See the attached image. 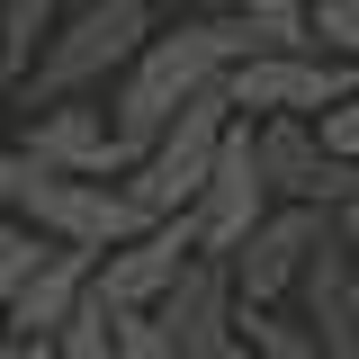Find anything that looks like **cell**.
<instances>
[{"instance_id":"6da1fadb","label":"cell","mask_w":359,"mask_h":359,"mask_svg":"<svg viewBox=\"0 0 359 359\" xmlns=\"http://www.w3.org/2000/svg\"><path fill=\"white\" fill-rule=\"evenodd\" d=\"M243 54H261V27L243 9H180V18H153V36L126 54V72L108 81V126L144 144V135L171 117L180 99L216 90Z\"/></svg>"},{"instance_id":"7a4b0ae2","label":"cell","mask_w":359,"mask_h":359,"mask_svg":"<svg viewBox=\"0 0 359 359\" xmlns=\"http://www.w3.org/2000/svg\"><path fill=\"white\" fill-rule=\"evenodd\" d=\"M153 36V9L144 0H90V9H72L63 27H45L36 63H27V99H72V90H108L117 72H126V54Z\"/></svg>"},{"instance_id":"3957f363","label":"cell","mask_w":359,"mask_h":359,"mask_svg":"<svg viewBox=\"0 0 359 359\" xmlns=\"http://www.w3.org/2000/svg\"><path fill=\"white\" fill-rule=\"evenodd\" d=\"M224 126H233V99H224V81L216 90H198V99H180L162 126L135 144V162L117 180H126V198L144 207V216H171V207H189L198 198V180H207V162H216V144H224Z\"/></svg>"},{"instance_id":"277c9868","label":"cell","mask_w":359,"mask_h":359,"mask_svg":"<svg viewBox=\"0 0 359 359\" xmlns=\"http://www.w3.org/2000/svg\"><path fill=\"white\" fill-rule=\"evenodd\" d=\"M9 216L45 233V243H81V252H108V243H126L144 207L126 198V180H99V171H18V198H9Z\"/></svg>"},{"instance_id":"5b68a950","label":"cell","mask_w":359,"mask_h":359,"mask_svg":"<svg viewBox=\"0 0 359 359\" xmlns=\"http://www.w3.org/2000/svg\"><path fill=\"white\" fill-rule=\"evenodd\" d=\"M189 261H198V224H189V207L144 216L126 243H108V252L90 261V306L144 314V306H162V297L180 287V269H189Z\"/></svg>"},{"instance_id":"8992f818","label":"cell","mask_w":359,"mask_h":359,"mask_svg":"<svg viewBox=\"0 0 359 359\" xmlns=\"http://www.w3.org/2000/svg\"><path fill=\"white\" fill-rule=\"evenodd\" d=\"M359 63L341 54H323V45H261V54H243L233 72H224V99L243 108V117H323L341 90H351Z\"/></svg>"},{"instance_id":"52a82bcc","label":"cell","mask_w":359,"mask_h":359,"mask_svg":"<svg viewBox=\"0 0 359 359\" xmlns=\"http://www.w3.org/2000/svg\"><path fill=\"white\" fill-rule=\"evenodd\" d=\"M9 144H18L36 171H99V180H117V171L135 162V144L108 126L99 90H72V99H27V117L9 126Z\"/></svg>"},{"instance_id":"ba28073f","label":"cell","mask_w":359,"mask_h":359,"mask_svg":"<svg viewBox=\"0 0 359 359\" xmlns=\"http://www.w3.org/2000/svg\"><path fill=\"white\" fill-rule=\"evenodd\" d=\"M269 216V180H261V153H252V117L233 108V126H224L216 162L198 180V198H189V224H198V261H224L252 224Z\"/></svg>"},{"instance_id":"9c48e42d","label":"cell","mask_w":359,"mask_h":359,"mask_svg":"<svg viewBox=\"0 0 359 359\" xmlns=\"http://www.w3.org/2000/svg\"><path fill=\"white\" fill-rule=\"evenodd\" d=\"M323 233H332L323 207L269 198V216L224 252V287H233V306H287V287H297V269H306V252L323 243Z\"/></svg>"},{"instance_id":"30bf717a","label":"cell","mask_w":359,"mask_h":359,"mask_svg":"<svg viewBox=\"0 0 359 359\" xmlns=\"http://www.w3.org/2000/svg\"><path fill=\"white\" fill-rule=\"evenodd\" d=\"M287 306L314 323V341H323L332 359H359V252L341 243V233H323V243L306 252Z\"/></svg>"},{"instance_id":"8fae6325","label":"cell","mask_w":359,"mask_h":359,"mask_svg":"<svg viewBox=\"0 0 359 359\" xmlns=\"http://www.w3.org/2000/svg\"><path fill=\"white\" fill-rule=\"evenodd\" d=\"M90 261L99 252H81V243H45L36 261L9 278V306H0V341L9 332H54L72 306H90Z\"/></svg>"},{"instance_id":"7c38bea8","label":"cell","mask_w":359,"mask_h":359,"mask_svg":"<svg viewBox=\"0 0 359 359\" xmlns=\"http://www.w3.org/2000/svg\"><path fill=\"white\" fill-rule=\"evenodd\" d=\"M233 332H243L252 359H332L297 306H233Z\"/></svg>"},{"instance_id":"4fadbf2b","label":"cell","mask_w":359,"mask_h":359,"mask_svg":"<svg viewBox=\"0 0 359 359\" xmlns=\"http://www.w3.org/2000/svg\"><path fill=\"white\" fill-rule=\"evenodd\" d=\"M45 27H54V0H0V81H27Z\"/></svg>"},{"instance_id":"5bb4252c","label":"cell","mask_w":359,"mask_h":359,"mask_svg":"<svg viewBox=\"0 0 359 359\" xmlns=\"http://www.w3.org/2000/svg\"><path fill=\"white\" fill-rule=\"evenodd\" d=\"M45 341H54V359H117V314L108 306H72Z\"/></svg>"},{"instance_id":"9a60e30c","label":"cell","mask_w":359,"mask_h":359,"mask_svg":"<svg viewBox=\"0 0 359 359\" xmlns=\"http://www.w3.org/2000/svg\"><path fill=\"white\" fill-rule=\"evenodd\" d=\"M306 36L323 45V54L359 63V0H306Z\"/></svg>"},{"instance_id":"2e32d148","label":"cell","mask_w":359,"mask_h":359,"mask_svg":"<svg viewBox=\"0 0 359 359\" xmlns=\"http://www.w3.org/2000/svg\"><path fill=\"white\" fill-rule=\"evenodd\" d=\"M252 27H261V45H314L306 36V0H233Z\"/></svg>"},{"instance_id":"e0dca14e","label":"cell","mask_w":359,"mask_h":359,"mask_svg":"<svg viewBox=\"0 0 359 359\" xmlns=\"http://www.w3.org/2000/svg\"><path fill=\"white\" fill-rule=\"evenodd\" d=\"M117 359H180V341H171V323L144 306V314H117Z\"/></svg>"},{"instance_id":"ac0fdd59","label":"cell","mask_w":359,"mask_h":359,"mask_svg":"<svg viewBox=\"0 0 359 359\" xmlns=\"http://www.w3.org/2000/svg\"><path fill=\"white\" fill-rule=\"evenodd\" d=\"M314 135H323L332 153H359V72H351V90H341V99L314 117Z\"/></svg>"},{"instance_id":"d6986e66","label":"cell","mask_w":359,"mask_h":359,"mask_svg":"<svg viewBox=\"0 0 359 359\" xmlns=\"http://www.w3.org/2000/svg\"><path fill=\"white\" fill-rule=\"evenodd\" d=\"M18 171H27V153H18V144H0V216H9V198H18Z\"/></svg>"},{"instance_id":"ffe728a7","label":"cell","mask_w":359,"mask_h":359,"mask_svg":"<svg viewBox=\"0 0 359 359\" xmlns=\"http://www.w3.org/2000/svg\"><path fill=\"white\" fill-rule=\"evenodd\" d=\"M0 359H54V341H45V332H9V341H0Z\"/></svg>"},{"instance_id":"44dd1931","label":"cell","mask_w":359,"mask_h":359,"mask_svg":"<svg viewBox=\"0 0 359 359\" xmlns=\"http://www.w3.org/2000/svg\"><path fill=\"white\" fill-rule=\"evenodd\" d=\"M153 18H180V9H233V0H144Z\"/></svg>"},{"instance_id":"7402d4cb","label":"cell","mask_w":359,"mask_h":359,"mask_svg":"<svg viewBox=\"0 0 359 359\" xmlns=\"http://www.w3.org/2000/svg\"><path fill=\"white\" fill-rule=\"evenodd\" d=\"M9 126H18V108H9V90H0V144H9Z\"/></svg>"},{"instance_id":"603a6c76","label":"cell","mask_w":359,"mask_h":359,"mask_svg":"<svg viewBox=\"0 0 359 359\" xmlns=\"http://www.w3.org/2000/svg\"><path fill=\"white\" fill-rule=\"evenodd\" d=\"M0 306H9V269H0Z\"/></svg>"}]
</instances>
